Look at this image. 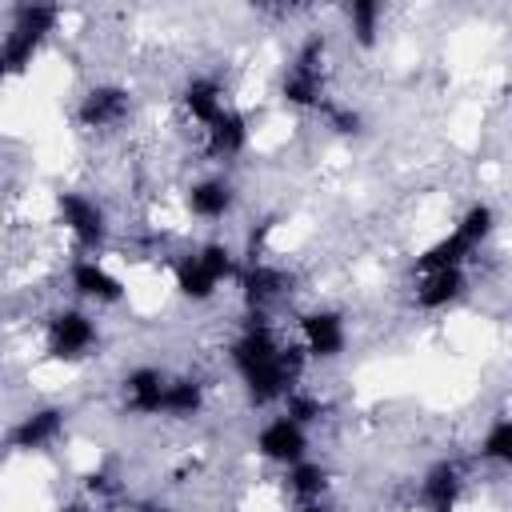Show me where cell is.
Returning <instances> with one entry per match:
<instances>
[{"mask_svg":"<svg viewBox=\"0 0 512 512\" xmlns=\"http://www.w3.org/2000/svg\"><path fill=\"white\" fill-rule=\"evenodd\" d=\"M228 360H232V372L244 384L248 400L260 408L276 404L292 388H300L304 352H300V344L280 340L276 328L268 324V316H248L244 332L228 348Z\"/></svg>","mask_w":512,"mask_h":512,"instance_id":"1","label":"cell"},{"mask_svg":"<svg viewBox=\"0 0 512 512\" xmlns=\"http://www.w3.org/2000/svg\"><path fill=\"white\" fill-rule=\"evenodd\" d=\"M236 272H240V256L224 240H204L176 260V288L184 300L204 304L220 292V284L236 280Z\"/></svg>","mask_w":512,"mask_h":512,"instance_id":"2","label":"cell"},{"mask_svg":"<svg viewBox=\"0 0 512 512\" xmlns=\"http://www.w3.org/2000/svg\"><path fill=\"white\" fill-rule=\"evenodd\" d=\"M280 96L292 108H316L320 112L328 104V40L324 36H308L296 48V56L280 80Z\"/></svg>","mask_w":512,"mask_h":512,"instance_id":"3","label":"cell"},{"mask_svg":"<svg viewBox=\"0 0 512 512\" xmlns=\"http://www.w3.org/2000/svg\"><path fill=\"white\" fill-rule=\"evenodd\" d=\"M96 344H100V328L84 308H56L44 324V352L52 360L76 364V360L92 356Z\"/></svg>","mask_w":512,"mask_h":512,"instance_id":"4","label":"cell"},{"mask_svg":"<svg viewBox=\"0 0 512 512\" xmlns=\"http://www.w3.org/2000/svg\"><path fill=\"white\" fill-rule=\"evenodd\" d=\"M56 216H60V228L84 252H92V248H100L108 240V212L88 192H56Z\"/></svg>","mask_w":512,"mask_h":512,"instance_id":"5","label":"cell"},{"mask_svg":"<svg viewBox=\"0 0 512 512\" xmlns=\"http://www.w3.org/2000/svg\"><path fill=\"white\" fill-rule=\"evenodd\" d=\"M128 116H132V92L120 88V84H92V88L80 96V108H76V120H80V128H88V132L124 128Z\"/></svg>","mask_w":512,"mask_h":512,"instance_id":"6","label":"cell"},{"mask_svg":"<svg viewBox=\"0 0 512 512\" xmlns=\"http://www.w3.org/2000/svg\"><path fill=\"white\" fill-rule=\"evenodd\" d=\"M296 332H300V352L312 360H336L348 344V324L340 312L332 308H312L296 316Z\"/></svg>","mask_w":512,"mask_h":512,"instance_id":"7","label":"cell"},{"mask_svg":"<svg viewBox=\"0 0 512 512\" xmlns=\"http://www.w3.org/2000/svg\"><path fill=\"white\" fill-rule=\"evenodd\" d=\"M256 452H260L264 460L280 464V468H292V464L308 460V428L296 424L292 416L276 412L272 420L260 424V432H256Z\"/></svg>","mask_w":512,"mask_h":512,"instance_id":"8","label":"cell"},{"mask_svg":"<svg viewBox=\"0 0 512 512\" xmlns=\"http://www.w3.org/2000/svg\"><path fill=\"white\" fill-rule=\"evenodd\" d=\"M68 284L88 304H120L124 300V280L100 256H76L68 264Z\"/></svg>","mask_w":512,"mask_h":512,"instance_id":"9","label":"cell"},{"mask_svg":"<svg viewBox=\"0 0 512 512\" xmlns=\"http://www.w3.org/2000/svg\"><path fill=\"white\" fill-rule=\"evenodd\" d=\"M412 276V300L420 312H440L468 292V268H424Z\"/></svg>","mask_w":512,"mask_h":512,"instance_id":"10","label":"cell"},{"mask_svg":"<svg viewBox=\"0 0 512 512\" xmlns=\"http://www.w3.org/2000/svg\"><path fill=\"white\" fill-rule=\"evenodd\" d=\"M248 136H252L248 132V116L236 104H228L212 124L200 128V152L208 160H232V156H240L248 148Z\"/></svg>","mask_w":512,"mask_h":512,"instance_id":"11","label":"cell"},{"mask_svg":"<svg viewBox=\"0 0 512 512\" xmlns=\"http://www.w3.org/2000/svg\"><path fill=\"white\" fill-rule=\"evenodd\" d=\"M164 388H168V372L156 364H136L124 380H120V396L124 408L132 416H160L164 408Z\"/></svg>","mask_w":512,"mask_h":512,"instance_id":"12","label":"cell"},{"mask_svg":"<svg viewBox=\"0 0 512 512\" xmlns=\"http://www.w3.org/2000/svg\"><path fill=\"white\" fill-rule=\"evenodd\" d=\"M416 496H420L424 512H456V504L464 496V468L456 460H436L432 468H424Z\"/></svg>","mask_w":512,"mask_h":512,"instance_id":"13","label":"cell"},{"mask_svg":"<svg viewBox=\"0 0 512 512\" xmlns=\"http://www.w3.org/2000/svg\"><path fill=\"white\" fill-rule=\"evenodd\" d=\"M64 408H32L8 428V444L16 452H44L64 436Z\"/></svg>","mask_w":512,"mask_h":512,"instance_id":"14","label":"cell"},{"mask_svg":"<svg viewBox=\"0 0 512 512\" xmlns=\"http://www.w3.org/2000/svg\"><path fill=\"white\" fill-rule=\"evenodd\" d=\"M228 104H232V100H228V88H224L216 76H208V72L184 80V88H180V108H184L188 124H196V132H200L204 124H212Z\"/></svg>","mask_w":512,"mask_h":512,"instance_id":"15","label":"cell"},{"mask_svg":"<svg viewBox=\"0 0 512 512\" xmlns=\"http://www.w3.org/2000/svg\"><path fill=\"white\" fill-rule=\"evenodd\" d=\"M188 212L196 220H224L232 208H236V184L228 176H200L196 184H188V196H184Z\"/></svg>","mask_w":512,"mask_h":512,"instance_id":"16","label":"cell"},{"mask_svg":"<svg viewBox=\"0 0 512 512\" xmlns=\"http://www.w3.org/2000/svg\"><path fill=\"white\" fill-rule=\"evenodd\" d=\"M204 384L196 376H168V388H164V408L160 416H172V420H192L204 412Z\"/></svg>","mask_w":512,"mask_h":512,"instance_id":"17","label":"cell"},{"mask_svg":"<svg viewBox=\"0 0 512 512\" xmlns=\"http://www.w3.org/2000/svg\"><path fill=\"white\" fill-rule=\"evenodd\" d=\"M284 488L296 496V504H316L324 496V488H328V468L316 464V460H300V464L288 468Z\"/></svg>","mask_w":512,"mask_h":512,"instance_id":"18","label":"cell"},{"mask_svg":"<svg viewBox=\"0 0 512 512\" xmlns=\"http://www.w3.org/2000/svg\"><path fill=\"white\" fill-rule=\"evenodd\" d=\"M344 16H348V32H352V40H356L360 48H372L376 36H380L384 4H376V0H356V4L344 8Z\"/></svg>","mask_w":512,"mask_h":512,"instance_id":"19","label":"cell"},{"mask_svg":"<svg viewBox=\"0 0 512 512\" xmlns=\"http://www.w3.org/2000/svg\"><path fill=\"white\" fill-rule=\"evenodd\" d=\"M480 460L484 464H512V420L508 416H496L484 436H480Z\"/></svg>","mask_w":512,"mask_h":512,"instance_id":"20","label":"cell"},{"mask_svg":"<svg viewBox=\"0 0 512 512\" xmlns=\"http://www.w3.org/2000/svg\"><path fill=\"white\" fill-rule=\"evenodd\" d=\"M292 512H328V508H324V504H320V500H316V504H296V508H292Z\"/></svg>","mask_w":512,"mask_h":512,"instance_id":"21","label":"cell"},{"mask_svg":"<svg viewBox=\"0 0 512 512\" xmlns=\"http://www.w3.org/2000/svg\"><path fill=\"white\" fill-rule=\"evenodd\" d=\"M60 512H92V508H88V504H64Z\"/></svg>","mask_w":512,"mask_h":512,"instance_id":"22","label":"cell"},{"mask_svg":"<svg viewBox=\"0 0 512 512\" xmlns=\"http://www.w3.org/2000/svg\"><path fill=\"white\" fill-rule=\"evenodd\" d=\"M148 512H172V508H148Z\"/></svg>","mask_w":512,"mask_h":512,"instance_id":"23","label":"cell"}]
</instances>
